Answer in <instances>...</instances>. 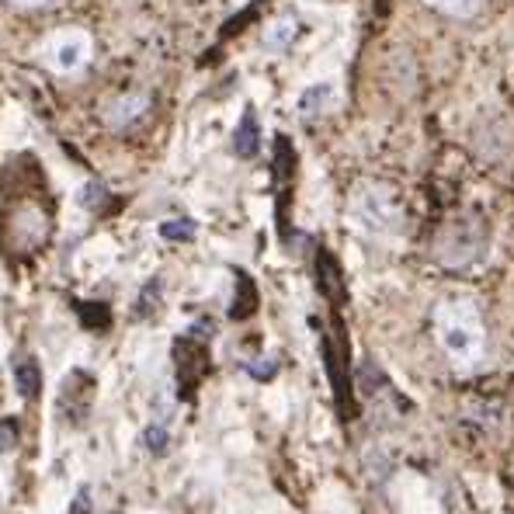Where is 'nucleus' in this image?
<instances>
[{
    "label": "nucleus",
    "instance_id": "f257e3e1",
    "mask_svg": "<svg viewBox=\"0 0 514 514\" xmlns=\"http://www.w3.org/2000/svg\"><path fill=\"white\" fill-rule=\"evenodd\" d=\"M435 337L455 372H476L487 362V327L473 299L449 296L435 306Z\"/></svg>",
    "mask_w": 514,
    "mask_h": 514
},
{
    "label": "nucleus",
    "instance_id": "f03ea898",
    "mask_svg": "<svg viewBox=\"0 0 514 514\" xmlns=\"http://www.w3.org/2000/svg\"><path fill=\"white\" fill-rule=\"evenodd\" d=\"M348 216L369 237H396L403 230V205L393 195V188L379 185V181H362L351 192Z\"/></svg>",
    "mask_w": 514,
    "mask_h": 514
},
{
    "label": "nucleus",
    "instance_id": "7ed1b4c3",
    "mask_svg": "<svg viewBox=\"0 0 514 514\" xmlns=\"http://www.w3.org/2000/svg\"><path fill=\"white\" fill-rule=\"evenodd\" d=\"M487 247H490V237L480 219H455V223H449L438 233L435 257L445 268H473L476 261H483Z\"/></svg>",
    "mask_w": 514,
    "mask_h": 514
},
{
    "label": "nucleus",
    "instance_id": "20e7f679",
    "mask_svg": "<svg viewBox=\"0 0 514 514\" xmlns=\"http://www.w3.org/2000/svg\"><path fill=\"white\" fill-rule=\"evenodd\" d=\"M94 53V39L84 32V28H63V32L49 35L42 42V63L46 70L60 73V77H70V73H80L87 63H91Z\"/></svg>",
    "mask_w": 514,
    "mask_h": 514
},
{
    "label": "nucleus",
    "instance_id": "39448f33",
    "mask_svg": "<svg viewBox=\"0 0 514 514\" xmlns=\"http://www.w3.org/2000/svg\"><path fill=\"white\" fill-rule=\"evenodd\" d=\"M150 105L153 101L146 91H122L101 105V122H105L108 129H129L150 112Z\"/></svg>",
    "mask_w": 514,
    "mask_h": 514
},
{
    "label": "nucleus",
    "instance_id": "423d86ee",
    "mask_svg": "<svg viewBox=\"0 0 514 514\" xmlns=\"http://www.w3.org/2000/svg\"><path fill=\"white\" fill-rule=\"evenodd\" d=\"M296 35H299V18H296V14H278V18L264 28L261 42H264V49H271V53H285V49L296 42Z\"/></svg>",
    "mask_w": 514,
    "mask_h": 514
},
{
    "label": "nucleus",
    "instance_id": "0eeeda50",
    "mask_svg": "<svg viewBox=\"0 0 514 514\" xmlns=\"http://www.w3.org/2000/svg\"><path fill=\"white\" fill-rule=\"evenodd\" d=\"M14 386H18V393L25 396V400H35V396L42 393V369L32 355L18 362V369H14Z\"/></svg>",
    "mask_w": 514,
    "mask_h": 514
},
{
    "label": "nucleus",
    "instance_id": "6e6552de",
    "mask_svg": "<svg viewBox=\"0 0 514 514\" xmlns=\"http://www.w3.org/2000/svg\"><path fill=\"white\" fill-rule=\"evenodd\" d=\"M421 4L431 7V11H438V14H445V18L466 21V18H476V14L483 11L487 0H421Z\"/></svg>",
    "mask_w": 514,
    "mask_h": 514
},
{
    "label": "nucleus",
    "instance_id": "1a4fd4ad",
    "mask_svg": "<svg viewBox=\"0 0 514 514\" xmlns=\"http://www.w3.org/2000/svg\"><path fill=\"white\" fill-rule=\"evenodd\" d=\"M257 146H261V132H257L254 112H247L237 126V136H233V150H237V157H254Z\"/></svg>",
    "mask_w": 514,
    "mask_h": 514
},
{
    "label": "nucleus",
    "instance_id": "9d476101",
    "mask_svg": "<svg viewBox=\"0 0 514 514\" xmlns=\"http://www.w3.org/2000/svg\"><path fill=\"white\" fill-rule=\"evenodd\" d=\"M330 98H334V87L330 84L310 87V91H303V98H299V115H303V119H317V115L327 112Z\"/></svg>",
    "mask_w": 514,
    "mask_h": 514
},
{
    "label": "nucleus",
    "instance_id": "9b49d317",
    "mask_svg": "<svg viewBox=\"0 0 514 514\" xmlns=\"http://www.w3.org/2000/svg\"><path fill=\"white\" fill-rule=\"evenodd\" d=\"M157 306H160V282H150L143 292H139L136 306H132V317H136V320H150L153 313H157Z\"/></svg>",
    "mask_w": 514,
    "mask_h": 514
},
{
    "label": "nucleus",
    "instance_id": "f8f14e48",
    "mask_svg": "<svg viewBox=\"0 0 514 514\" xmlns=\"http://www.w3.org/2000/svg\"><path fill=\"white\" fill-rule=\"evenodd\" d=\"M160 237L171 240V244H185V240L195 237V223L192 219H167V223H160Z\"/></svg>",
    "mask_w": 514,
    "mask_h": 514
},
{
    "label": "nucleus",
    "instance_id": "ddd939ff",
    "mask_svg": "<svg viewBox=\"0 0 514 514\" xmlns=\"http://www.w3.org/2000/svg\"><path fill=\"white\" fill-rule=\"evenodd\" d=\"M14 445H18V421L4 417V421H0V452H11Z\"/></svg>",
    "mask_w": 514,
    "mask_h": 514
},
{
    "label": "nucleus",
    "instance_id": "4468645a",
    "mask_svg": "<svg viewBox=\"0 0 514 514\" xmlns=\"http://www.w3.org/2000/svg\"><path fill=\"white\" fill-rule=\"evenodd\" d=\"M143 442L150 445V452H164L167 449V424H150Z\"/></svg>",
    "mask_w": 514,
    "mask_h": 514
},
{
    "label": "nucleus",
    "instance_id": "2eb2a0df",
    "mask_svg": "<svg viewBox=\"0 0 514 514\" xmlns=\"http://www.w3.org/2000/svg\"><path fill=\"white\" fill-rule=\"evenodd\" d=\"M91 511V490H80L77 497H73V504H70V514H87Z\"/></svg>",
    "mask_w": 514,
    "mask_h": 514
},
{
    "label": "nucleus",
    "instance_id": "dca6fc26",
    "mask_svg": "<svg viewBox=\"0 0 514 514\" xmlns=\"http://www.w3.org/2000/svg\"><path fill=\"white\" fill-rule=\"evenodd\" d=\"M11 7H21V11H39V7H49L53 0H7Z\"/></svg>",
    "mask_w": 514,
    "mask_h": 514
}]
</instances>
